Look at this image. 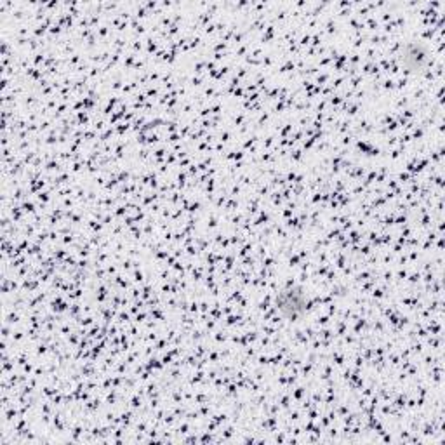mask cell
Listing matches in <instances>:
<instances>
[{
    "instance_id": "1",
    "label": "cell",
    "mask_w": 445,
    "mask_h": 445,
    "mask_svg": "<svg viewBox=\"0 0 445 445\" xmlns=\"http://www.w3.org/2000/svg\"><path fill=\"white\" fill-rule=\"evenodd\" d=\"M277 306H279L284 317L296 319L306 310V301L296 291H287V293H282L277 299Z\"/></svg>"
}]
</instances>
